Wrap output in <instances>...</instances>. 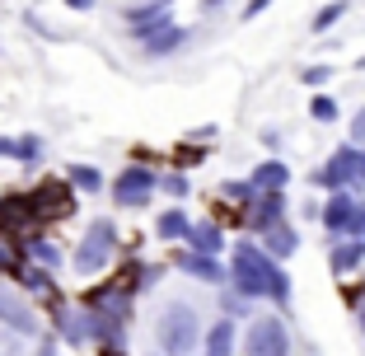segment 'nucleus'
Segmentation results:
<instances>
[{
	"label": "nucleus",
	"instance_id": "9",
	"mask_svg": "<svg viewBox=\"0 0 365 356\" xmlns=\"http://www.w3.org/2000/svg\"><path fill=\"white\" fill-rule=\"evenodd\" d=\"M328 263H333V272H337V277L356 272V268L365 263V239H356V235L337 239V244H333V253H328Z\"/></svg>",
	"mask_w": 365,
	"mask_h": 356
},
{
	"label": "nucleus",
	"instance_id": "32",
	"mask_svg": "<svg viewBox=\"0 0 365 356\" xmlns=\"http://www.w3.org/2000/svg\"><path fill=\"white\" fill-rule=\"evenodd\" d=\"M71 10H94V0H66Z\"/></svg>",
	"mask_w": 365,
	"mask_h": 356
},
{
	"label": "nucleus",
	"instance_id": "17",
	"mask_svg": "<svg viewBox=\"0 0 365 356\" xmlns=\"http://www.w3.org/2000/svg\"><path fill=\"white\" fill-rule=\"evenodd\" d=\"M155 235H160V239H187V235H192V220L182 216L178 206H173V211H160V220H155Z\"/></svg>",
	"mask_w": 365,
	"mask_h": 356
},
{
	"label": "nucleus",
	"instance_id": "12",
	"mask_svg": "<svg viewBox=\"0 0 365 356\" xmlns=\"http://www.w3.org/2000/svg\"><path fill=\"white\" fill-rule=\"evenodd\" d=\"M248 183L258 188V193H281V188L290 183V169L281 160H262L258 169H253V178H248Z\"/></svg>",
	"mask_w": 365,
	"mask_h": 356
},
{
	"label": "nucleus",
	"instance_id": "6",
	"mask_svg": "<svg viewBox=\"0 0 365 356\" xmlns=\"http://www.w3.org/2000/svg\"><path fill=\"white\" fill-rule=\"evenodd\" d=\"M155 188H160V173L145 169V164H131V169H122V173H118V183H113V197H118V206H145Z\"/></svg>",
	"mask_w": 365,
	"mask_h": 356
},
{
	"label": "nucleus",
	"instance_id": "29",
	"mask_svg": "<svg viewBox=\"0 0 365 356\" xmlns=\"http://www.w3.org/2000/svg\"><path fill=\"white\" fill-rule=\"evenodd\" d=\"M267 5H272V0H248V5H244V19H258Z\"/></svg>",
	"mask_w": 365,
	"mask_h": 356
},
{
	"label": "nucleus",
	"instance_id": "26",
	"mask_svg": "<svg viewBox=\"0 0 365 356\" xmlns=\"http://www.w3.org/2000/svg\"><path fill=\"white\" fill-rule=\"evenodd\" d=\"M351 146H365V108L351 118Z\"/></svg>",
	"mask_w": 365,
	"mask_h": 356
},
{
	"label": "nucleus",
	"instance_id": "15",
	"mask_svg": "<svg viewBox=\"0 0 365 356\" xmlns=\"http://www.w3.org/2000/svg\"><path fill=\"white\" fill-rule=\"evenodd\" d=\"M206 356H235V319H215L206 328Z\"/></svg>",
	"mask_w": 365,
	"mask_h": 356
},
{
	"label": "nucleus",
	"instance_id": "10",
	"mask_svg": "<svg viewBox=\"0 0 365 356\" xmlns=\"http://www.w3.org/2000/svg\"><path fill=\"white\" fill-rule=\"evenodd\" d=\"M178 268L187 272V277H197V281H211V286H220V281H225V268H220L215 258H206V253H192V248H187V253H178Z\"/></svg>",
	"mask_w": 365,
	"mask_h": 356
},
{
	"label": "nucleus",
	"instance_id": "1",
	"mask_svg": "<svg viewBox=\"0 0 365 356\" xmlns=\"http://www.w3.org/2000/svg\"><path fill=\"white\" fill-rule=\"evenodd\" d=\"M230 281H235V291L244 300L267 295L281 310L290 305V277L277 268V258H272L267 248H258V244H235V253H230Z\"/></svg>",
	"mask_w": 365,
	"mask_h": 356
},
{
	"label": "nucleus",
	"instance_id": "28",
	"mask_svg": "<svg viewBox=\"0 0 365 356\" xmlns=\"http://www.w3.org/2000/svg\"><path fill=\"white\" fill-rule=\"evenodd\" d=\"M33 155H38V136H24L19 141V160H33Z\"/></svg>",
	"mask_w": 365,
	"mask_h": 356
},
{
	"label": "nucleus",
	"instance_id": "7",
	"mask_svg": "<svg viewBox=\"0 0 365 356\" xmlns=\"http://www.w3.org/2000/svg\"><path fill=\"white\" fill-rule=\"evenodd\" d=\"M169 5L173 0H145V5H136V10H127V29H131V38H140V47L150 43L155 33H164L169 29Z\"/></svg>",
	"mask_w": 365,
	"mask_h": 356
},
{
	"label": "nucleus",
	"instance_id": "25",
	"mask_svg": "<svg viewBox=\"0 0 365 356\" xmlns=\"http://www.w3.org/2000/svg\"><path fill=\"white\" fill-rule=\"evenodd\" d=\"M253 193H258L253 183H225V197H235V202H248Z\"/></svg>",
	"mask_w": 365,
	"mask_h": 356
},
{
	"label": "nucleus",
	"instance_id": "24",
	"mask_svg": "<svg viewBox=\"0 0 365 356\" xmlns=\"http://www.w3.org/2000/svg\"><path fill=\"white\" fill-rule=\"evenodd\" d=\"M33 258H38L47 272H52V268H56V248H52V244H43V239H33Z\"/></svg>",
	"mask_w": 365,
	"mask_h": 356
},
{
	"label": "nucleus",
	"instance_id": "33",
	"mask_svg": "<svg viewBox=\"0 0 365 356\" xmlns=\"http://www.w3.org/2000/svg\"><path fill=\"white\" fill-rule=\"evenodd\" d=\"M38 356H56V347H52V342H43V347H38Z\"/></svg>",
	"mask_w": 365,
	"mask_h": 356
},
{
	"label": "nucleus",
	"instance_id": "2",
	"mask_svg": "<svg viewBox=\"0 0 365 356\" xmlns=\"http://www.w3.org/2000/svg\"><path fill=\"white\" fill-rule=\"evenodd\" d=\"M155 337H160V347H164L169 356H187V352H197V342H202V324H197V310H192V305H182V300L164 305V310H160V324H155Z\"/></svg>",
	"mask_w": 365,
	"mask_h": 356
},
{
	"label": "nucleus",
	"instance_id": "22",
	"mask_svg": "<svg viewBox=\"0 0 365 356\" xmlns=\"http://www.w3.org/2000/svg\"><path fill=\"white\" fill-rule=\"evenodd\" d=\"M160 188L169 197H187V178H182V173H160Z\"/></svg>",
	"mask_w": 365,
	"mask_h": 356
},
{
	"label": "nucleus",
	"instance_id": "19",
	"mask_svg": "<svg viewBox=\"0 0 365 356\" xmlns=\"http://www.w3.org/2000/svg\"><path fill=\"white\" fill-rule=\"evenodd\" d=\"M346 10H351L346 0H333V5H323V10L314 14V24H309V29H314V33H328V29H333L337 19H346Z\"/></svg>",
	"mask_w": 365,
	"mask_h": 356
},
{
	"label": "nucleus",
	"instance_id": "27",
	"mask_svg": "<svg viewBox=\"0 0 365 356\" xmlns=\"http://www.w3.org/2000/svg\"><path fill=\"white\" fill-rule=\"evenodd\" d=\"M351 235L356 239H365V197L356 202V220H351Z\"/></svg>",
	"mask_w": 365,
	"mask_h": 356
},
{
	"label": "nucleus",
	"instance_id": "11",
	"mask_svg": "<svg viewBox=\"0 0 365 356\" xmlns=\"http://www.w3.org/2000/svg\"><path fill=\"white\" fill-rule=\"evenodd\" d=\"M281 211H286V197H281V193H262V202L253 206V216H248V225L267 235L272 225H281V220H286Z\"/></svg>",
	"mask_w": 365,
	"mask_h": 356
},
{
	"label": "nucleus",
	"instance_id": "23",
	"mask_svg": "<svg viewBox=\"0 0 365 356\" xmlns=\"http://www.w3.org/2000/svg\"><path fill=\"white\" fill-rule=\"evenodd\" d=\"M24 286H29V291H47V286H52V272H43V268L24 272Z\"/></svg>",
	"mask_w": 365,
	"mask_h": 356
},
{
	"label": "nucleus",
	"instance_id": "13",
	"mask_svg": "<svg viewBox=\"0 0 365 356\" xmlns=\"http://www.w3.org/2000/svg\"><path fill=\"white\" fill-rule=\"evenodd\" d=\"M187 244H192V253H206V258H215V253L225 248V235H220V225H215V220H197L192 235H187Z\"/></svg>",
	"mask_w": 365,
	"mask_h": 356
},
{
	"label": "nucleus",
	"instance_id": "34",
	"mask_svg": "<svg viewBox=\"0 0 365 356\" xmlns=\"http://www.w3.org/2000/svg\"><path fill=\"white\" fill-rule=\"evenodd\" d=\"M202 5H206V10H220V5H225V0H202Z\"/></svg>",
	"mask_w": 365,
	"mask_h": 356
},
{
	"label": "nucleus",
	"instance_id": "37",
	"mask_svg": "<svg viewBox=\"0 0 365 356\" xmlns=\"http://www.w3.org/2000/svg\"><path fill=\"white\" fill-rule=\"evenodd\" d=\"M356 66H361V71H365V52H361V61H356Z\"/></svg>",
	"mask_w": 365,
	"mask_h": 356
},
{
	"label": "nucleus",
	"instance_id": "31",
	"mask_svg": "<svg viewBox=\"0 0 365 356\" xmlns=\"http://www.w3.org/2000/svg\"><path fill=\"white\" fill-rule=\"evenodd\" d=\"M0 155H14L19 160V141H0Z\"/></svg>",
	"mask_w": 365,
	"mask_h": 356
},
{
	"label": "nucleus",
	"instance_id": "21",
	"mask_svg": "<svg viewBox=\"0 0 365 356\" xmlns=\"http://www.w3.org/2000/svg\"><path fill=\"white\" fill-rule=\"evenodd\" d=\"M300 80H304L309 89H319V85H328V80H333V66H304Z\"/></svg>",
	"mask_w": 365,
	"mask_h": 356
},
{
	"label": "nucleus",
	"instance_id": "36",
	"mask_svg": "<svg viewBox=\"0 0 365 356\" xmlns=\"http://www.w3.org/2000/svg\"><path fill=\"white\" fill-rule=\"evenodd\" d=\"M0 268H10V253H5V248H0Z\"/></svg>",
	"mask_w": 365,
	"mask_h": 356
},
{
	"label": "nucleus",
	"instance_id": "3",
	"mask_svg": "<svg viewBox=\"0 0 365 356\" xmlns=\"http://www.w3.org/2000/svg\"><path fill=\"white\" fill-rule=\"evenodd\" d=\"M314 188H328V193L365 188V151H361V146H342V151H333L328 164L314 173Z\"/></svg>",
	"mask_w": 365,
	"mask_h": 356
},
{
	"label": "nucleus",
	"instance_id": "20",
	"mask_svg": "<svg viewBox=\"0 0 365 356\" xmlns=\"http://www.w3.org/2000/svg\"><path fill=\"white\" fill-rule=\"evenodd\" d=\"M309 113H314V122H337V98L314 94V98H309Z\"/></svg>",
	"mask_w": 365,
	"mask_h": 356
},
{
	"label": "nucleus",
	"instance_id": "18",
	"mask_svg": "<svg viewBox=\"0 0 365 356\" xmlns=\"http://www.w3.org/2000/svg\"><path fill=\"white\" fill-rule=\"evenodd\" d=\"M71 188H80V193H98V188H103V178H98V169L94 164H71Z\"/></svg>",
	"mask_w": 365,
	"mask_h": 356
},
{
	"label": "nucleus",
	"instance_id": "14",
	"mask_svg": "<svg viewBox=\"0 0 365 356\" xmlns=\"http://www.w3.org/2000/svg\"><path fill=\"white\" fill-rule=\"evenodd\" d=\"M182 43H187V29H182V24H169L164 33H155L150 43H145V56H155V61H164V56H173V52H178Z\"/></svg>",
	"mask_w": 365,
	"mask_h": 356
},
{
	"label": "nucleus",
	"instance_id": "16",
	"mask_svg": "<svg viewBox=\"0 0 365 356\" xmlns=\"http://www.w3.org/2000/svg\"><path fill=\"white\" fill-rule=\"evenodd\" d=\"M262 248H267L272 258H290V253L300 248V235H295V230H290L286 220H281V225H272L267 235H262Z\"/></svg>",
	"mask_w": 365,
	"mask_h": 356
},
{
	"label": "nucleus",
	"instance_id": "4",
	"mask_svg": "<svg viewBox=\"0 0 365 356\" xmlns=\"http://www.w3.org/2000/svg\"><path fill=\"white\" fill-rule=\"evenodd\" d=\"M113 253H118V230H113V220H89L85 239H80V248H76V272L80 277H94V272H103L108 263H113Z\"/></svg>",
	"mask_w": 365,
	"mask_h": 356
},
{
	"label": "nucleus",
	"instance_id": "8",
	"mask_svg": "<svg viewBox=\"0 0 365 356\" xmlns=\"http://www.w3.org/2000/svg\"><path fill=\"white\" fill-rule=\"evenodd\" d=\"M356 202L361 197H351V193H333L328 197V206H323L319 216H323V225H328V235H351V220H356Z\"/></svg>",
	"mask_w": 365,
	"mask_h": 356
},
{
	"label": "nucleus",
	"instance_id": "5",
	"mask_svg": "<svg viewBox=\"0 0 365 356\" xmlns=\"http://www.w3.org/2000/svg\"><path fill=\"white\" fill-rule=\"evenodd\" d=\"M244 356H290V333L277 314H262L248 324V337H244Z\"/></svg>",
	"mask_w": 365,
	"mask_h": 356
},
{
	"label": "nucleus",
	"instance_id": "35",
	"mask_svg": "<svg viewBox=\"0 0 365 356\" xmlns=\"http://www.w3.org/2000/svg\"><path fill=\"white\" fill-rule=\"evenodd\" d=\"M356 319H361V333H365V305H361V310H356Z\"/></svg>",
	"mask_w": 365,
	"mask_h": 356
},
{
	"label": "nucleus",
	"instance_id": "30",
	"mask_svg": "<svg viewBox=\"0 0 365 356\" xmlns=\"http://www.w3.org/2000/svg\"><path fill=\"white\" fill-rule=\"evenodd\" d=\"M225 310L239 314V310H244V295H239V291H225Z\"/></svg>",
	"mask_w": 365,
	"mask_h": 356
}]
</instances>
